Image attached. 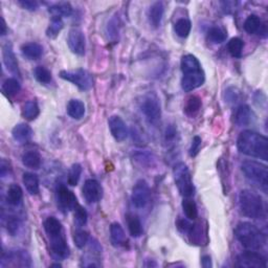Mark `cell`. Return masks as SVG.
<instances>
[{
    "label": "cell",
    "instance_id": "obj_10",
    "mask_svg": "<svg viewBox=\"0 0 268 268\" xmlns=\"http://www.w3.org/2000/svg\"><path fill=\"white\" fill-rule=\"evenodd\" d=\"M1 266L14 267H31L32 259L30 253L23 249H12L2 252Z\"/></svg>",
    "mask_w": 268,
    "mask_h": 268
},
{
    "label": "cell",
    "instance_id": "obj_6",
    "mask_svg": "<svg viewBox=\"0 0 268 268\" xmlns=\"http://www.w3.org/2000/svg\"><path fill=\"white\" fill-rule=\"evenodd\" d=\"M173 176L175 185L178 192L185 198H191L195 194V187L192 180L191 173L185 163H178L173 169Z\"/></svg>",
    "mask_w": 268,
    "mask_h": 268
},
{
    "label": "cell",
    "instance_id": "obj_15",
    "mask_svg": "<svg viewBox=\"0 0 268 268\" xmlns=\"http://www.w3.org/2000/svg\"><path fill=\"white\" fill-rule=\"evenodd\" d=\"M67 44L74 54L77 56H84L86 49L85 35L80 29H72L68 34Z\"/></svg>",
    "mask_w": 268,
    "mask_h": 268
},
{
    "label": "cell",
    "instance_id": "obj_18",
    "mask_svg": "<svg viewBox=\"0 0 268 268\" xmlns=\"http://www.w3.org/2000/svg\"><path fill=\"white\" fill-rule=\"evenodd\" d=\"M244 31L249 35H259V36L266 37V25L257 15H249L244 21Z\"/></svg>",
    "mask_w": 268,
    "mask_h": 268
},
{
    "label": "cell",
    "instance_id": "obj_25",
    "mask_svg": "<svg viewBox=\"0 0 268 268\" xmlns=\"http://www.w3.org/2000/svg\"><path fill=\"white\" fill-rule=\"evenodd\" d=\"M23 199V192L22 189L20 186L16 185V183H13L8 189V192H6V201L12 207H18L21 204Z\"/></svg>",
    "mask_w": 268,
    "mask_h": 268
},
{
    "label": "cell",
    "instance_id": "obj_4",
    "mask_svg": "<svg viewBox=\"0 0 268 268\" xmlns=\"http://www.w3.org/2000/svg\"><path fill=\"white\" fill-rule=\"evenodd\" d=\"M239 207L241 213L250 219H263L265 207L262 197L250 190H243L239 195Z\"/></svg>",
    "mask_w": 268,
    "mask_h": 268
},
{
    "label": "cell",
    "instance_id": "obj_32",
    "mask_svg": "<svg viewBox=\"0 0 268 268\" xmlns=\"http://www.w3.org/2000/svg\"><path fill=\"white\" fill-rule=\"evenodd\" d=\"M63 27H64V22H63L62 18L58 16H52L51 22H49L46 30V36L51 39H55L63 30Z\"/></svg>",
    "mask_w": 268,
    "mask_h": 268
},
{
    "label": "cell",
    "instance_id": "obj_17",
    "mask_svg": "<svg viewBox=\"0 0 268 268\" xmlns=\"http://www.w3.org/2000/svg\"><path fill=\"white\" fill-rule=\"evenodd\" d=\"M2 58L3 63L6 69L13 75L20 77V70L18 66V61L16 59V56L13 51V45L11 42H6L2 47Z\"/></svg>",
    "mask_w": 268,
    "mask_h": 268
},
{
    "label": "cell",
    "instance_id": "obj_39",
    "mask_svg": "<svg viewBox=\"0 0 268 268\" xmlns=\"http://www.w3.org/2000/svg\"><path fill=\"white\" fill-rule=\"evenodd\" d=\"M21 228L20 218L15 215H9L5 219V229L11 236H16Z\"/></svg>",
    "mask_w": 268,
    "mask_h": 268
},
{
    "label": "cell",
    "instance_id": "obj_53",
    "mask_svg": "<svg viewBox=\"0 0 268 268\" xmlns=\"http://www.w3.org/2000/svg\"><path fill=\"white\" fill-rule=\"evenodd\" d=\"M51 266H52V267H61L60 264H52Z\"/></svg>",
    "mask_w": 268,
    "mask_h": 268
},
{
    "label": "cell",
    "instance_id": "obj_24",
    "mask_svg": "<svg viewBox=\"0 0 268 268\" xmlns=\"http://www.w3.org/2000/svg\"><path fill=\"white\" fill-rule=\"evenodd\" d=\"M23 185L26 189V191L31 195H38L40 192V183L38 175L34 173L26 172L22 175Z\"/></svg>",
    "mask_w": 268,
    "mask_h": 268
},
{
    "label": "cell",
    "instance_id": "obj_38",
    "mask_svg": "<svg viewBox=\"0 0 268 268\" xmlns=\"http://www.w3.org/2000/svg\"><path fill=\"white\" fill-rule=\"evenodd\" d=\"M21 90V85L15 77H9L2 84V91L5 96H14Z\"/></svg>",
    "mask_w": 268,
    "mask_h": 268
},
{
    "label": "cell",
    "instance_id": "obj_14",
    "mask_svg": "<svg viewBox=\"0 0 268 268\" xmlns=\"http://www.w3.org/2000/svg\"><path fill=\"white\" fill-rule=\"evenodd\" d=\"M83 197L88 204H95L103 198V188L96 179H87L82 189Z\"/></svg>",
    "mask_w": 268,
    "mask_h": 268
},
{
    "label": "cell",
    "instance_id": "obj_50",
    "mask_svg": "<svg viewBox=\"0 0 268 268\" xmlns=\"http://www.w3.org/2000/svg\"><path fill=\"white\" fill-rule=\"evenodd\" d=\"M201 265L204 268H210L213 267V264H211V259L210 256H203L201 259Z\"/></svg>",
    "mask_w": 268,
    "mask_h": 268
},
{
    "label": "cell",
    "instance_id": "obj_30",
    "mask_svg": "<svg viewBox=\"0 0 268 268\" xmlns=\"http://www.w3.org/2000/svg\"><path fill=\"white\" fill-rule=\"evenodd\" d=\"M40 115V109L36 101H27L22 107V116L27 121H34Z\"/></svg>",
    "mask_w": 268,
    "mask_h": 268
},
{
    "label": "cell",
    "instance_id": "obj_16",
    "mask_svg": "<svg viewBox=\"0 0 268 268\" xmlns=\"http://www.w3.org/2000/svg\"><path fill=\"white\" fill-rule=\"evenodd\" d=\"M108 125L112 136L117 142H123V140L128 137V128H127V126L121 116L112 115L109 118Z\"/></svg>",
    "mask_w": 268,
    "mask_h": 268
},
{
    "label": "cell",
    "instance_id": "obj_51",
    "mask_svg": "<svg viewBox=\"0 0 268 268\" xmlns=\"http://www.w3.org/2000/svg\"><path fill=\"white\" fill-rule=\"evenodd\" d=\"M1 36H4V35L6 34V32H8V30H6V24H5V21H4V18H1Z\"/></svg>",
    "mask_w": 268,
    "mask_h": 268
},
{
    "label": "cell",
    "instance_id": "obj_22",
    "mask_svg": "<svg viewBox=\"0 0 268 268\" xmlns=\"http://www.w3.org/2000/svg\"><path fill=\"white\" fill-rule=\"evenodd\" d=\"M110 240L111 243L115 248H121V246H125L127 239L125 231L122 228V225L115 222L110 225Z\"/></svg>",
    "mask_w": 268,
    "mask_h": 268
},
{
    "label": "cell",
    "instance_id": "obj_20",
    "mask_svg": "<svg viewBox=\"0 0 268 268\" xmlns=\"http://www.w3.org/2000/svg\"><path fill=\"white\" fill-rule=\"evenodd\" d=\"M12 135L15 142L24 145L31 142L33 136V130L27 124H18L12 130Z\"/></svg>",
    "mask_w": 268,
    "mask_h": 268
},
{
    "label": "cell",
    "instance_id": "obj_37",
    "mask_svg": "<svg viewBox=\"0 0 268 268\" xmlns=\"http://www.w3.org/2000/svg\"><path fill=\"white\" fill-rule=\"evenodd\" d=\"M244 48V41L238 37L231 38L228 43V51L234 58H241Z\"/></svg>",
    "mask_w": 268,
    "mask_h": 268
},
{
    "label": "cell",
    "instance_id": "obj_46",
    "mask_svg": "<svg viewBox=\"0 0 268 268\" xmlns=\"http://www.w3.org/2000/svg\"><path fill=\"white\" fill-rule=\"evenodd\" d=\"M224 97H225V102L237 103L240 100V91L235 87H230L225 90Z\"/></svg>",
    "mask_w": 268,
    "mask_h": 268
},
{
    "label": "cell",
    "instance_id": "obj_49",
    "mask_svg": "<svg viewBox=\"0 0 268 268\" xmlns=\"http://www.w3.org/2000/svg\"><path fill=\"white\" fill-rule=\"evenodd\" d=\"M10 173H11L10 164L5 159H2L1 164H0V175H1V177L3 178L5 176H8Z\"/></svg>",
    "mask_w": 268,
    "mask_h": 268
},
{
    "label": "cell",
    "instance_id": "obj_36",
    "mask_svg": "<svg viewBox=\"0 0 268 268\" xmlns=\"http://www.w3.org/2000/svg\"><path fill=\"white\" fill-rule=\"evenodd\" d=\"M182 210L183 213H185L186 217L189 220L194 221L198 218V209L194 200L190 198H185L182 201Z\"/></svg>",
    "mask_w": 268,
    "mask_h": 268
},
{
    "label": "cell",
    "instance_id": "obj_45",
    "mask_svg": "<svg viewBox=\"0 0 268 268\" xmlns=\"http://www.w3.org/2000/svg\"><path fill=\"white\" fill-rule=\"evenodd\" d=\"M177 128H176L175 125H168L165 130L164 134V140L167 145H171L175 142V139L177 138Z\"/></svg>",
    "mask_w": 268,
    "mask_h": 268
},
{
    "label": "cell",
    "instance_id": "obj_52",
    "mask_svg": "<svg viewBox=\"0 0 268 268\" xmlns=\"http://www.w3.org/2000/svg\"><path fill=\"white\" fill-rule=\"evenodd\" d=\"M146 266H148V267H150V266H154V267H156V266H157V264L155 263V262H153V261H151V262H150L149 264H146Z\"/></svg>",
    "mask_w": 268,
    "mask_h": 268
},
{
    "label": "cell",
    "instance_id": "obj_26",
    "mask_svg": "<svg viewBox=\"0 0 268 268\" xmlns=\"http://www.w3.org/2000/svg\"><path fill=\"white\" fill-rule=\"evenodd\" d=\"M67 114L74 119H81L85 115V105L80 100H70L67 104Z\"/></svg>",
    "mask_w": 268,
    "mask_h": 268
},
{
    "label": "cell",
    "instance_id": "obj_40",
    "mask_svg": "<svg viewBox=\"0 0 268 268\" xmlns=\"http://www.w3.org/2000/svg\"><path fill=\"white\" fill-rule=\"evenodd\" d=\"M82 171H83V169L80 164H74L72 166V168L69 169V172L67 175V182L69 186L76 187L77 183H79Z\"/></svg>",
    "mask_w": 268,
    "mask_h": 268
},
{
    "label": "cell",
    "instance_id": "obj_28",
    "mask_svg": "<svg viewBox=\"0 0 268 268\" xmlns=\"http://www.w3.org/2000/svg\"><path fill=\"white\" fill-rule=\"evenodd\" d=\"M22 164L26 167L33 169V170H38L42 164L41 155L36 151H29L22 155Z\"/></svg>",
    "mask_w": 268,
    "mask_h": 268
},
{
    "label": "cell",
    "instance_id": "obj_19",
    "mask_svg": "<svg viewBox=\"0 0 268 268\" xmlns=\"http://www.w3.org/2000/svg\"><path fill=\"white\" fill-rule=\"evenodd\" d=\"M256 115L249 105H240L235 112V123L239 127L249 126L255 122Z\"/></svg>",
    "mask_w": 268,
    "mask_h": 268
},
{
    "label": "cell",
    "instance_id": "obj_2",
    "mask_svg": "<svg viewBox=\"0 0 268 268\" xmlns=\"http://www.w3.org/2000/svg\"><path fill=\"white\" fill-rule=\"evenodd\" d=\"M180 67L182 72L181 87L186 91L190 93L203 85L206 81V75L202 69L199 60L193 55L182 56Z\"/></svg>",
    "mask_w": 268,
    "mask_h": 268
},
{
    "label": "cell",
    "instance_id": "obj_42",
    "mask_svg": "<svg viewBox=\"0 0 268 268\" xmlns=\"http://www.w3.org/2000/svg\"><path fill=\"white\" fill-rule=\"evenodd\" d=\"M75 214V223L77 228H82L87 223V219H88V214L86 210L84 209L81 204H77V206L75 208L74 210Z\"/></svg>",
    "mask_w": 268,
    "mask_h": 268
},
{
    "label": "cell",
    "instance_id": "obj_23",
    "mask_svg": "<svg viewBox=\"0 0 268 268\" xmlns=\"http://www.w3.org/2000/svg\"><path fill=\"white\" fill-rule=\"evenodd\" d=\"M21 53L23 57L29 60H38L43 55V47L36 42H30L21 46Z\"/></svg>",
    "mask_w": 268,
    "mask_h": 268
},
{
    "label": "cell",
    "instance_id": "obj_35",
    "mask_svg": "<svg viewBox=\"0 0 268 268\" xmlns=\"http://www.w3.org/2000/svg\"><path fill=\"white\" fill-rule=\"evenodd\" d=\"M119 29H121V21H119L117 15H115L108 21L107 26H106V34H107L108 38L112 41H115L118 37Z\"/></svg>",
    "mask_w": 268,
    "mask_h": 268
},
{
    "label": "cell",
    "instance_id": "obj_27",
    "mask_svg": "<svg viewBox=\"0 0 268 268\" xmlns=\"http://www.w3.org/2000/svg\"><path fill=\"white\" fill-rule=\"evenodd\" d=\"M127 225H128L129 232L133 238H138L143 235V225L137 216L132 214L127 215Z\"/></svg>",
    "mask_w": 268,
    "mask_h": 268
},
{
    "label": "cell",
    "instance_id": "obj_29",
    "mask_svg": "<svg viewBox=\"0 0 268 268\" xmlns=\"http://www.w3.org/2000/svg\"><path fill=\"white\" fill-rule=\"evenodd\" d=\"M48 12L52 14V16H58L61 18L69 17L73 14V8L68 2H61L49 6Z\"/></svg>",
    "mask_w": 268,
    "mask_h": 268
},
{
    "label": "cell",
    "instance_id": "obj_11",
    "mask_svg": "<svg viewBox=\"0 0 268 268\" xmlns=\"http://www.w3.org/2000/svg\"><path fill=\"white\" fill-rule=\"evenodd\" d=\"M56 200H57L58 208L63 213L74 211L75 208L79 204L77 196L74 194V192L68 190L67 187L63 185L62 182L58 183L57 188H56Z\"/></svg>",
    "mask_w": 268,
    "mask_h": 268
},
{
    "label": "cell",
    "instance_id": "obj_48",
    "mask_svg": "<svg viewBox=\"0 0 268 268\" xmlns=\"http://www.w3.org/2000/svg\"><path fill=\"white\" fill-rule=\"evenodd\" d=\"M18 3L22 6L23 9L34 12L39 8V2L35 1V0H19Z\"/></svg>",
    "mask_w": 268,
    "mask_h": 268
},
{
    "label": "cell",
    "instance_id": "obj_12",
    "mask_svg": "<svg viewBox=\"0 0 268 268\" xmlns=\"http://www.w3.org/2000/svg\"><path fill=\"white\" fill-rule=\"evenodd\" d=\"M236 266L241 268H266L267 261L260 252L248 250L238 255L236 258Z\"/></svg>",
    "mask_w": 268,
    "mask_h": 268
},
{
    "label": "cell",
    "instance_id": "obj_43",
    "mask_svg": "<svg viewBox=\"0 0 268 268\" xmlns=\"http://www.w3.org/2000/svg\"><path fill=\"white\" fill-rule=\"evenodd\" d=\"M89 240H90V237L86 230H77L75 232L74 241H75V244L77 249H83L84 246H85L89 242Z\"/></svg>",
    "mask_w": 268,
    "mask_h": 268
},
{
    "label": "cell",
    "instance_id": "obj_8",
    "mask_svg": "<svg viewBox=\"0 0 268 268\" xmlns=\"http://www.w3.org/2000/svg\"><path fill=\"white\" fill-rule=\"evenodd\" d=\"M59 76L61 79L73 83L74 85L83 91H87L94 86L93 76L83 68H77L76 70H62Z\"/></svg>",
    "mask_w": 268,
    "mask_h": 268
},
{
    "label": "cell",
    "instance_id": "obj_31",
    "mask_svg": "<svg viewBox=\"0 0 268 268\" xmlns=\"http://www.w3.org/2000/svg\"><path fill=\"white\" fill-rule=\"evenodd\" d=\"M228 33L222 27L213 26L211 27L208 32V39L210 42L214 44H221L227 40Z\"/></svg>",
    "mask_w": 268,
    "mask_h": 268
},
{
    "label": "cell",
    "instance_id": "obj_7",
    "mask_svg": "<svg viewBox=\"0 0 268 268\" xmlns=\"http://www.w3.org/2000/svg\"><path fill=\"white\" fill-rule=\"evenodd\" d=\"M140 110H142L148 123L156 126L161 117V106L157 95L154 93L146 95L140 103Z\"/></svg>",
    "mask_w": 268,
    "mask_h": 268
},
{
    "label": "cell",
    "instance_id": "obj_1",
    "mask_svg": "<svg viewBox=\"0 0 268 268\" xmlns=\"http://www.w3.org/2000/svg\"><path fill=\"white\" fill-rule=\"evenodd\" d=\"M238 150L250 157L268 160V139L256 131L245 130L237 139Z\"/></svg>",
    "mask_w": 268,
    "mask_h": 268
},
{
    "label": "cell",
    "instance_id": "obj_33",
    "mask_svg": "<svg viewBox=\"0 0 268 268\" xmlns=\"http://www.w3.org/2000/svg\"><path fill=\"white\" fill-rule=\"evenodd\" d=\"M201 105H202L201 98L198 96H191L187 100L183 111H185V114L187 115L194 116L197 112L200 110Z\"/></svg>",
    "mask_w": 268,
    "mask_h": 268
},
{
    "label": "cell",
    "instance_id": "obj_21",
    "mask_svg": "<svg viewBox=\"0 0 268 268\" xmlns=\"http://www.w3.org/2000/svg\"><path fill=\"white\" fill-rule=\"evenodd\" d=\"M164 13H165V8H164V3L161 1L154 2L151 4L149 8V11H148V19H149L150 24L157 29L158 26L161 24V20H163L164 17Z\"/></svg>",
    "mask_w": 268,
    "mask_h": 268
},
{
    "label": "cell",
    "instance_id": "obj_9",
    "mask_svg": "<svg viewBox=\"0 0 268 268\" xmlns=\"http://www.w3.org/2000/svg\"><path fill=\"white\" fill-rule=\"evenodd\" d=\"M49 240V246H51L52 255L58 260H65L69 257L70 250L67 244L64 230L54 232V234L47 235Z\"/></svg>",
    "mask_w": 268,
    "mask_h": 268
},
{
    "label": "cell",
    "instance_id": "obj_13",
    "mask_svg": "<svg viewBox=\"0 0 268 268\" xmlns=\"http://www.w3.org/2000/svg\"><path fill=\"white\" fill-rule=\"evenodd\" d=\"M150 187L144 179H139L132 189L131 200L133 206L137 209H144L150 201Z\"/></svg>",
    "mask_w": 268,
    "mask_h": 268
},
{
    "label": "cell",
    "instance_id": "obj_34",
    "mask_svg": "<svg viewBox=\"0 0 268 268\" xmlns=\"http://www.w3.org/2000/svg\"><path fill=\"white\" fill-rule=\"evenodd\" d=\"M192 30V23L191 21L187 18H181L176 21L174 25V31L180 38H187Z\"/></svg>",
    "mask_w": 268,
    "mask_h": 268
},
{
    "label": "cell",
    "instance_id": "obj_5",
    "mask_svg": "<svg viewBox=\"0 0 268 268\" xmlns=\"http://www.w3.org/2000/svg\"><path fill=\"white\" fill-rule=\"evenodd\" d=\"M241 170L246 179L259 188L261 191H263V193H267L268 169L265 165L258 163V161L248 160L242 164Z\"/></svg>",
    "mask_w": 268,
    "mask_h": 268
},
{
    "label": "cell",
    "instance_id": "obj_41",
    "mask_svg": "<svg viewBox=\"0 0 268 268\" xmlns=\"http://www.w3.org/2000/svg\"><path fill=\"white\" fill-rule=\"evenodd\" d=\"M34 76H35V79L41 84H49L53 79L52 73L44 66H37L35 68Z\"/></svg>",
    "mask_w": 268,
    "mask_h": 268
},
{
    "label": "cell",
    "instance_id": "obj_44",
    "mask_svg": "<svg viewBox=\"0 0 268 268\" xmlns=\"http://www.w3.org/2000/svg\"><path fill=\"white\" fill-rule=\"evenodd\" d=\"M134 159H135L137 163H139V165L142 166H152L153 164V157H152V154L149 153V152H136L135 154H134Z\"/></svg>",
    "mask_w": 268,
    "mask_h": 268
},
{
    "label": "cell",
    "instance_id": "obj_47",
    "mask_svg": "<svg viewBox=\"0 0 268 268\" xmlns=\"http://www.w3.org/2000/svg\"><path fill=\"white\" fill-rule=\"evenodd\" d=\"M201 143H202V140H201V137H200V136H198V135L194 136V138H193V140H192L191 148H190V150H189L190 156H191V157L197 156V154H198L199 151H200Z\"/></svg>",
    "mask_w": 268,
    "mask_h": 268
},
{
    "label": "cell",
    "instance_id": "obj_3",
    "mask_svg": "<svg viewBox=\"0 0 268 268\" xmlns=\"http://www.w3.org/2000/svg\"><path fill=\"white\" fill-rule=\"evenodd\" d=\"M235 236L242 246L249 250H260L266 245V236L256 225L240 222L235 229Z\"/></svg>",
    "mask_w": 268,
    "mask_h": 268
}]
</instances>
